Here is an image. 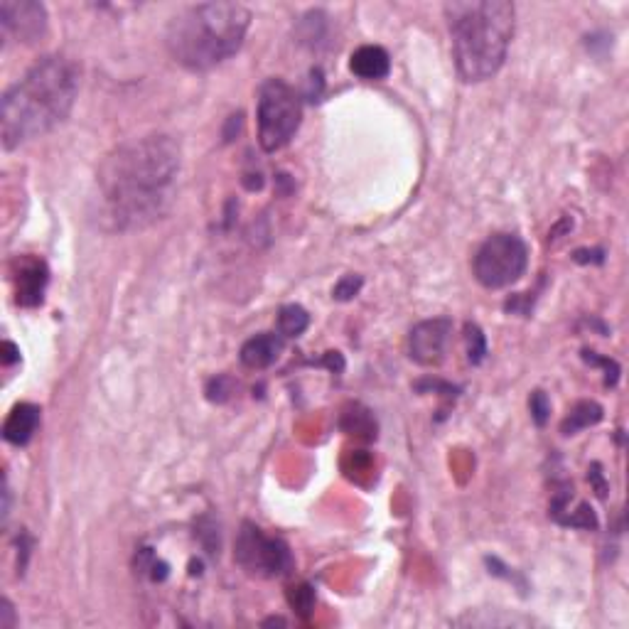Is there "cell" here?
<instances>
[{
	"label": "cell",
	"mask_w": 629,
	"mask_h": 629,
	"mask_svg": "<svg viewBox=\"0 0 629 629\" xmlns=\"http://www.w3.org/2000/svg\"><path fill=\"white\" fill-rule=\"evenodd\" d=\"M180 168V145L163 133L118 145L96 175L101 224L136 231L163 219L175 202Z\"/></svg>",
	"instance_id": "6da1fadb"
},
{
	"label": "cell",
	"mask_w": 629,
	"mask_h": 629,
	"mask_svg": "<svg viewBox=\"0 0 629 629\" xmlns=\"http://www.w3.org/2000/svg\"><path fill=\"white\" fill-rule=\"evenodd\" d=\"M79 94V67L64 55H47L5 91L0 138L5 150L47 136L72 114Z\"/></svg>",
	"instance_id": "7a4b0ae2"
},
{
	"label": "cell",
	"mask_w": 629,
	"mask_h": 629,
	"mask_svg": "<svg viewBox=\"0 0 629 629\" xmlns=\"http://www.w3.org/2000/svg\"><path fill=\"white\" fill-rule=\"evenodd\" d=\"M462 82H487L502 69L514 37V3L455 0L443 8Z\"/></svg>",
	"instance_id": "3957f363"
},
{
	"label": "cell",
	"mask_w": 629,
	"mask_h": 629,
	"mask_svg": "<svg viewBox=\"0 0 629 629\" xmlns=\"http://www.w3.org/2000/svg\"><path fill=\"white\" fill-rule=\"evenodd\" d=\"M251 10L241 3H200L170 20L165 45L170 57L190 72H209L241 50Z\"/></svg>",
	"instance_id": "277c9868"
},
{
	"label": "cell",
	"mask_w": 629,
	"mask_h": 629,
	"mask_svg": "<svg viewBox=\"0 0 629 629\" xmlns=\"http://www.w3.org/2000/svg\"><path fill=\"white\" fill-rule=\"evenodd\" d=\"M258 143L266 153L286 148L298 133L303 106L295 89L283 79H268L258 89Z\"/></svg>",
	"instance_id": "5b68a950"
},
{
	"label": "cell",
	"mask_w": 629,
	"mask_h": 629,
	"mask_svg": "<svg viewBox=\"0 0 629 629\" xmlns=\"http://www.w3.org/2000/svg\"><path fill=\"white\" fill-rule=\"evenodd\" d=\"M526 266H529V249L516 234L489 236L472 258L477 283L489 290L512 286L524 276Z\"/></svg>",
	"instance_id": "8992f818"
},
{
	"label": "cell",
	"mask_w": 629,
	"mask_h": 629,
	"mask_svg": "<svg viewBox=\"0 0 629 629\" xmlns=\"http://www.w3.org/2000/svg\"><path fill=\"white\" fill-rule=\"evenodd\" d=\"M234 558L246 573L258 578H281L293 568V556L283 539L266 536L261 529L246 521L236 536Z\"/></svg>",
	"instance_id": "52a82bcc"
},
{
	"label": "cell",
	"mask_w": 629,
	"mask_h": 629,
	"mask_svg": "<svg viewBox=\"0 0 629 629\" xmlns=\"http://www.w3.org/2000/svg\"><path fill=\"white\" fill-rule=\"evenodd\" d=\"M0 25L5 37L35 45L47 35V10L35 0H3L0 3Z\"/></svg>",
	"instance_id": "ba28073f"
},
{
	"label": "cell",
	"mask_w": 629,
	"mask_h": 629,
	"mask_svg": "<svg viewBox=\"0 0 629 629\" xmlns=\"http://www.w3.org/2000/svg\"><path fill=\"white\" fill-rule=\"evenodd\" d=\"M450 335H453V322L448 317L418 322L408 335V357L421 367H438L448 352Z\"/></svg>",
	"instance_id": "9c48e42d"
},
{
	"label": "cell",
	"mask_w": 629,
	"mask_h": 629,
	"mask_svg": "<svg viewBox=\"0 0 629 629\" xmlns=\"http://www.w3.org/2000/svg\"><path fill=\"white\" fill-rule=\"evenodd\" d=\"M13 281H15V300L23 308H35V305L42 303L45 298V288L47 281H50V273H47V266L40 261V258H18L15 261V271H13Z\"/></svg>",
	"instance_id": "30bf717a"
},
{
	"label": "cell",
	"mask_w": 629,
	"mask_h": 629,
	"mask_svg": "<svg viewBox=\"0 0 629 629\" xmlns=\"http://www.w3.org/2000/svg\"><path fill=\"white\" fill-rule=\"evenodd\" d=\"M40 408L35 403H18L13 406V411L8 413L3 423V438L8 440L10 445H28L32 438H35L37 428H40Z\"/></svg>",
	"instance_id": "8fae6325"
},
{
	"label": "cell",
	"mask_w": 629,
	"mask_h": 629,
	"mask_svg": "<svg viewBox=\"0 0 629 629\" xmlns=\"http://www.w3.org/2000/svg\"><path fill=\"white\" fill-rule=\"evenodd\" d=\"M349 69H352L359 79H364V82H379V79L389 77L391 57L384 47L362 45L359 50L352 52Z\"/></svg>",
	"instance_id": "7c38bea8"
},
{
	"label": "cell",
	"mask_w": 629,
	"mask_h": 629,
	"mask_svg": "<svg viewBox=\"0 0 629 629\" xmlns=\"http://www.w3.org/2000/svg\"><path fill=\"white\" fill-rule=\"evenodd\" d=\"M281 349H283L281 335L263 332V335H256L244 342V347H241V364L249 369H266L276 362Z\"/></svg>",
	"instance_id": "4fadbf2b"
},
{
	"label": "cell",
	"mask_w": 629,
	"mask_h": 629,
	"mask_svg": "<svg viewBox=\"0 0 629 629\" xmlns=\"http://www.w3.org/2000/svg\"><path fill=\"white\" fill-rule=\"evenodd\" d=\"M602 418V408L598 406V403L593 401H580L575 403L571 416L563 421V433L566 435H575L578 430L588 428V426H595Z\"/></svg>",
	"instance_id": "5bb4252c"
},
{
	"label": "cell",
	"mask_w": 629,
	"mask_h": 629,
	"mask_svg": "<svg viewBox=\"0 0 629 629\" xmlns=\"http://www.w3.org/2000/svg\"><path fill=\"white\" fill-rule=\"evenodd\" d=\"M310 325L308 310L300 305H286L278 313V335L281 337H300Z\"/></svg>",
	"instance_id": "9a60e30c"
},
{
	"label": "cell",
	"mask_w": 629,
	"mask_h": 629,
	"mask_svg": "<svg viewBox=\"0 0 629 629\" xmlns=\"http://www.w3.org/2000/svg\"><path fill=\"white\" fill-rule=\"evenodd\" d=\"M465 340H467V359L472 364H480L487 354V340L482 335V330L477 325L465 327Z\"/></svg>",
	"instance_id": "2e32d148"
},
{
	"label": "cell",
	"mask_w": 629,
	"mask_h": 629,
	"mask_svg": "<svg viewBox=\"0 0 629 629\" xmlns=\"http://www.w3.org/2000/svg\"><path fill=\"white\" fill-rule=\"evenodd\" d=\"M529 408H531V416H534L536 426H546L548 416H551V401L544 391H534L529 399Z\"/></svg>",
	"instance_id": "e0dca14e"
},
{
	"label": "cell",
	"mask_w": 629,
	"mask_h": 629,
	"mask_svg": "<svg viewBox=\"0 0 629 629\" xmlns=\"http://www.w3.org/2000/svg\"><path fill=\"white\" fill-rule=\"evenodd\" d=\"M359 288H362V278H359V276H344L342 281L335 286V290H332V295H335L337 300H352L354 295L359 293Z\"/></svg>",
	"instance_id": "ac0fdd59"
},
{
	"label": "cell",
	"mask_w": 629,
	"mask_h": 629,
	"mask_svg": "<svg viewBox=\"0 0 629 629\" xmlns=\"http://www.w3.org/2000/svg\"><path fill=\"white\" fill-rule=\"evenodd\" d=\"M290 602H293V607H298L303 615H308L310 607H313V602H315V595L308 585H300V588L295 590V595H290Z\"/></svg>",
	"instance_id": "d6986e66"
},
{
	"label": "cell",
	"mask_w": 629,
	"mask_h": 629,
	"mask_svg": "<svg viewBox=\"0 0 629 629\" xmlns=\"http://www.w3.org/2000/svg\"><path fill=\"white\" fill-rule=\"evenodd\" d=\"M3 352H5V354H3V364H5V367H10V364L18 362V359H20L18 349H15L13 342H5V344H3Z\"/></svg>",
	"instance_id": "ffe728a7"
},
{
	"label": "cell",
	"mask_w": 629,
	"mask_h": 629,
	"mask_svg": "<svg viewBox=\"0 0 629 629\" xmlns=\"http://www.w3.org/2000/svg\"><path fill=\"white\" fill-rule=\"evenodd\" d=\"M0 615L8 617V620L0 622V627H3V629H10V627L15 625V620H13V607H10V602H8V600H3V610H0Z\"/></svg>",
	"instance_id": "44dd1931"
}]
</instances>
